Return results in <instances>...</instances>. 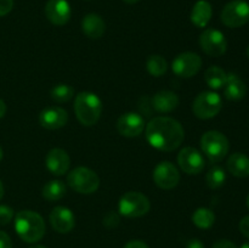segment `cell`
Segmentation results:
<instances>
[{
    "label": "cell",
    "instance_id": "60d3db41",
    "mask_svg": "<svg viewBox=\"0 0 249 248\" xmlns=\"http://www.w3.org/2000/svg\"><path fill=\"white\" fill-rule=\"evenodd\" d=\"M241 248H249V242H245L242 246H241Z\"/></svg>",
    "mask_w": 249,
    "mask_h": 248
},
{
    "label": "cell",
    "instance_id": "ffe728a7",
    "mask_svg": "<svg viewBox=\"0 0 249 248\" xmlns=\"http://www.w3.org/2000/svg\"><path fill=\"white\" fill-rule=\"evenodd\" d=\"M224 94H225V97L228 100L238 101V100H242L246 96L247 87H246L245 82L241 78H238V75H236L235 73H230V74H228Z\"/></svg>",
    "mask_w": 249,
    "mask_h": 248
},
{
    "label": "cell",
    "instance_id": "e0dca14e",
    "mask_svg": "<svg viewBox=\"0 0 249 248\" xmlns=\"http://www.w3.org/2000/svg\"><path fill=\"white\" fill-rule=\"evenodd\" d=\"M45 164L49 172L53 175H63L70 169V156L62 148H53L46 155Z\"/></svg>",
    "mask_w": 249,
    "mask_h": 248
},
{
    "label": "cell",
    "instance_id": "ee69618b",
    "mask_svg": "<svg viewBox=\"0 0 249 248\" xmlns=\"http://www.w3.org/2000/svg\"><path fill=\"white\" fill-rule=\"evenodd\" d=\"M247 206H248V208H249V195L247 196Z\"/></svg>",
    "mask_w": 249,
    "mask_h": 248
},
{
    "label": "cell",
    "instance_id": "30bf717a",
    "mask_svg": "<svg viewBox=\"0 0 249 248\" xmlns=\"http://www.w3.org/2000/svg\"><path fill=\"white\" fill-rule=\"evenodd\" d=\"M202 66V58L196 53H179L173 60L172 70L178 77L191 78L198 73Z\"/></svg>",
    "mask_w": 249,
    "mask_h": 248
},
{
    "label": "cell",
    "instance_id": "f1b7e54d",
    "mask_svg": "<svg viewBox=\"0 0 249 248\" xmlns=\"http://www.w3.org/2000/svg\"><path fill=\"white\" fill-rule=\"evenodd\" d=\"M14 218V211L9 206H0V225H6Z\"/></svg>",
    "mask_w": 249,
    "mask_h": 248
},
{
    "label": "cell",
    "instance_id": "2e32d148",
    "mask_svg": "<svg viewBox=\"0 0 249 248\" xmlns=\"http://www.w3.org/2000/svg\"><path fill=\"white\" fill-rule=\"evenodd\" d=\"M50 223L55 231L60 233H67L74 228L75 219L71 209L58 206L51 211Z\"/></svg>",
    "mask_w": 249,
    "mask_h": 248
},
{
    "label": "cell",
    "instance_id": "d4e9b609",
    "mask_svg": "<svg viewBox=\"0 0 249 248\" xmlns=\"http://www.w3.org/2000/svg\"><path fill=\"white\" fill-rule=\"evenodd\" d=\"M192 221L199 229H209L214 225L215 215L208 208H198L192 215Z\"/></svg>",
    "mask_w": 249,
    "mask_h": 248
},
{
    "label": "cell",
    "instance_id": "4fadbf2b",
    "mask_svg": "<svg viewBox=\"0 0 249 248\" xmlns=\"http://www.w3.org/2000/svg\"><path fill=\"white\" fill-rule=\"evenodd\" d=\"M145 119L135 112L122 114L117 121V130L125 138H135L143 131Z\"/></svg>",
    "mask_w": 249,
    "mask_h": 248
},
{
    "label": "cell",
    "instance_id": "ba28073f",
    "mask_svg": "<svg viewBox=\"0 0 249 248\" xmlns=\"http://www.w3.org/2000/svg\"><path fill=\"white\" fill-rule=\"evenodd\" d=\"M220 18L226 27L240 28L249 21V4L245 0H232L224 6Z\"/></svg>",
    "mask_w": 249,
    "mask_h": 248
},
{
    "label": "cell",
    "instance_id": "603a6c76",
    "mask_svg": "<svg viewBox=\"0 0 249 248\" xmlns=\"http://www.w3.org/2000/svg\"><path fill=\"white\" fill-rule=\"evenodd\" d=\"M204 78L206 82L212 89H221L225 87L226 80H228V74L223 68L218 67V66H212L204 73Z\"/></svg>",
    "mask_w": 249,
    "mask_h": 248
},
{
    "label": "cell",
    "instance_id": "e575fe53",
    "mask_svg": "<svg viewBox=\"0 0 249 248\" xmlns=\"http://www.w3.org/2000/svg\"><path fill=\"white\" fill-rule=\"evenodd\" d=\"M124 248H150L145 242L140 240H133V241H129Z\"/></svg>",
    "mask_w": 249,
    "mask_h": 248
},
{
    "label": "cell",
    "instance_id": "ab89813d",
    "mask_svg": "<svg viewBox=\"0 0 249 248\" xmlns=\"http://www.w3.org/2000/svg\"><path fill=\"white\" fill-rule=\"evenodd\" d=\"M29 248H46L45 246H41V245H36V246H32V247Z\"/></svg>",
    "mask_w": 249,
    "mask_h": 248
},
{
    "label": "cell",
    "instance_id": "5bb4252c",
    "mask_svg": "<svg viewBox=\"0 0 249 248\" xmlns=\"http://www.w3.org/2000/svg\"><path fill=\"white\" fill-rule=\"evenodd\" d=\"M45 15L55 26H63L71 18V6L67 0H49L45 5Z\"/></svg>",
    "mask_w": 249,
    "mask_h": 248
},
{
    "label": "cell",
    "instance_id": "52a82bcc",
    "mask_svg": "<svg viewBox=\"0 0 249 248\" xmlns=\"http://www.w3.org/2000/svg\"><path fill=\"white\" fill-rule=\"evenodd\" d=\"M221 107L223 101L216 92L204 91L196 96L192 105V111L197 118L211 119L220 112Z\"/></svg>",
    "mask_w": 249,
    "mask_h": 248
},
{
    "label": "cell",
    "instance_id": "ac0fdd59",
    "mask_svg": "<svg viewBox=\"0 0 249 248\" xmlns=\"http://www.w3.org/2000/svg\"><path fill=\"white\" fill-rule=\"evenodd\" d=\"M179 105V97L175 92L162 90L152 97V107L160 113H168L174 111Z\"/></svg>",
    "mask_w": 249,
    "mask_h": 248
},
{
    "label": "cell",
    "instance_id": "8fae6325",
    "mask_svg": "<svg viewBox=\"0 0 249 248\" xmlns=\"http://www.w3.org/2000/svg\"><path fill=\"white\" fill-rule=\"evenodd\" d=\"M153 181L163 190L174 189L180 181V173L173 163L164 160L153 170Z\"/></svg>",
    "mask_w": 249,
    "mask_h": 248
},
{
    "label": "cell",
    "instance_id": "74e56055",
    "mask_svg": "<svg viewBox=\"0 0 249 248\" xmlns=\"http://www.w3.org/2000/svg\"><path fill=\"white\" fill-rule=\"evenodd\" d=\"M2 196H4V186H2V182L0 180V199L2 198Z\"/></svg>",
    "mask_w": 249,
    "mask_h": 248
},
{
    "label": "cell",
    "instance_id": "484cf974",
    "mask_svg": "<svg viewBox=\"0 0 249 248\" xmlns=\"http://www.w3.org/2000/svg\"><path fill=\"white\" fill-rule=\"evenodd\" d=\"M146 67H147L148 73L153 77H160L164 74L168 70V63L164 57L160 55H152L148 57L147 62H146Z\"/></svg>",
    "mask_w": 249,
    "mask_h": 248
},
{
    "label": "cell",
    "instance_id": "5b68a950",
    "mask_svg": "<svg viewBox=\"0 0 249 248\" xmlns=\"http://www.w3.org/2000/svg\"><path fill=\"white\" fill-rule=\"evenodd\" d=\"M67 182L74 191L90 195L100 186V179L94 170L85 167H78L68 174Z\"/></svg>",
    "mask_w": 249,
    "mask_h": 248
},
{
    "label": "cell",
    "instance_id": "8992f818",
    "mask_svg": "<svg viewBox=\"0 0 249 248\" xmlns=\"http://www.w3.org/2000/svg\"><path fill=\"white\" fill-rule=\"evenodd\" d=\"M151 204L145 195L138 191H130L123 195L119 201V212L126 218H140L147 214Z\"/></svg>",
    "mask_w": 249,
    "mask_h": 248
},
{
    "label": "cell",
    "instance_id": "7a4b0ae2",
    "mask_svg": "<svg viewBox=\"0 0 249 248\" xmlns=\"http://www.w3.org/2000/svg\"><path fill=\"white\" fill-rule=\"evenodd\" d=\"M15 230L27 243H36L45 235V223L40 214L33 211H21L15 218Z\"/></svg>",
    "mask_w": 249,
    "mask_h": 248
},
{
    "label": "cell",
    "instance_id": "4dcf8cb0",
    "mask_svg": "<svg viewBox=\"0 0 249 248\" xmlns=\"http://www.w3.org/2000/svg\"><path fill=\"white\" fill-rule=\"evenodd\" d=\"M14 7V0H0V17L9 14Z\"/></svg>",
    "mask_w": 249,
    "mask_h": 248
},
{
    "label": "cell",
    "instance_id": "83f0119b",
    "mask_svg": "<svg viewBox=\"0 0 249 248\" xmlns=\"http://www.w3.org/2000/svg\"><path fill=\"white\" fill-rule=\"evenodd\" d=\"M226 180L225 170L221 167H213L207 173L206 181L211 189H219L224 185Z\"/></svg>",
    "mask_w": 249,
    "mask_h": 248
},
{
    "label": "cell",
    "instance_id": "f35d334b",
    "mask_svg": "<svg viewBox=\"0 0 249 248\" xmlns=\"http://www.w3.org/2000/svg\"><path fill=\"white\" fill-rule=\"evenodd\" d=\"M124 2H126V4H136L138 1H140V0H123Z\"/></svg>",
    "mask_w": 249,
    "mask_h": 248
},
{
    "label": "cell",
    "instance_id": "4316f807",
    "mask_svg": "<svg viewBox=\"0 0 249 248\" xmlns=\"http://www.w3.org/2000/svg\"><path fill=\"white\" fill-rule=\"evenodd\" d=\"M51 99L56 102H67L74 96V89L68 84H57L51 89Z\"/></svg>",
    "mask_w": 249,
    "mask_h": 248
},
{
    "label": "cell",
    "instance_id": "6da1fadb",
    "mask_svg": "<svg viewBox=\"0 0 249 248\" xmlns=\"http://www.w3.org/2000/svg\"><path fill=\"white\" fill-rule=\"evenodd\" d=\"M146 138L150 145L157 150L174 151L185 138L181 124L170 117H156L146 126Z\"/></svg>",
    "mask_w": 249,
    "mask_h": 248
},
{
    "label": "cell",
    "instance_id": "d590c367",
    "mask_svg": "<svg viewBox=\"0 0 249 248\" xmlns=\"http://www.w3.org/2000/svg\"><path fill=\"white\" fill-rule=\"evenodd\" d=\"M186 248H204V245L199 240L194 238V240H190L189 242H187Z\"/></svg>",
    "mask_w": 249,
    "mask_h": 248
},
{
    "label": "cell",
    "instance_id": "277c9868",
    "mask_svg": "<svg viewBox=\"0 0 249 248\" xmlns=\"http://www.w3.org/2000/svg\"><path fill=\"white\" fill-rule=\"evenodd\" d=\"M202 151L211 162L218 163L226 157L229 152V140L223 133L216 130L207 131L201 139Z\"/></svg>",
    "mask_w": 249,
    "mask_h": 248
},
{
    "label": "cell",
    "instance_id": "d6986e66",
    "mask_svg": "<svg viewBox=\"0 0 249 248\" xmlns=\"http://www.w3.org/2000/svg\"><path fill=\"white\" fill-rule=\"evenodd\" d=\"M82 29L88 38L100 39L106 31V24L101 16L96 14H89L83 18Z\"/></svg>",
    "mask_w": 249,
    "mask_h": 248
},
{
    "label": "cell",
    "instance_id": "b9f144b4",
    "mask_svg": "<svg viewBox=\"0 0 249 248\" xmlns=\"http://www.w3.org/2000/svg\"><path fill=\"white\" fill-rule=\"evenodd\" d=\"M2 159V148L0 147V160Z\"/></svg>",
    "mask_w": 249,
    "mask_h": 248
},
{
    "label": "cell",
    "instance_id": "f546056e",
    "mask_svg": "<svg viewBox=\"0 0 249 248\" xmlns=\"http://www.w3.org/2000/svg\"><path fill=\"white\" fill-rule=\"evenodd\" d=\"M104 224L107 226V228H116L119 224V218L116 213L111 212V213L107 214L104 219Z\"/></svg>",
    "mask_w": 249,
    "mask_h": 248
},
{
    "label": "cell",
    "instance_id": "7c38bea8",
    "mask_svg": "<svg viewBox=\"0 0 249 248\" xmlns=\"http://www.w3.org/2000/svg\"><path fill=\"white\" fill-rule=\"evenodd\" d=\"M178 163L182 172L196 175L204 169V158L196 148L185 147L178 155Z\"/></svg>",
    "mask_w": 249,
    "mask_h": 248
},
{
    "label": "cell",
    "instance_id": "1f68e13d",
    "mask_svg": "<svg viewBox=\"0 0 249 248\" xmlns=\"http://www.w3.org/2000/svg\"><path fill=\"white\" fill-rule=\"evenodd\" d=\"M0 248H12L11 238L4 231H0Z\"/></svg>",
    "mask_w": 249,
    "mask_h": 248
},
{
    "label": "cell",
    "instance_id": "836d02e7",
    "mask_svg": "<svg viewBox=\"0 0 249 248\" xmlns=\"http://www.w3.org/2000/svg\"><path fill=\"white\" fill-rule=\"evenodd\" d=\"M213 248H237V246L229 240H219L214 243Z\"/></svg>",
    "mask_w": 249,
    "mask_h": 248
},
{
    "label": "cell",
    "instance_id": "9a60e30c",
    "mask_svg": "<svg viewBox=\"0 0 249 248\" xmlns=\"http://www.w3.org/2000/svg\"><path fill=\"white\" fill-rule=\"evenodd\" d=\"M68 121V113L61 107H48L39 114V123L48 130H56L66 125Z\"/></svg>",
    "mask_w": 249,
    "mask_h": 248
},
{
    "label": "cell",
    "instance_id": "cb8c5ba5",
    "mask_svg": "<svg viewBox=\"0 0 249 248\" xmlns=\"http://www.w3.org/2000/svg\"><path fill=\"white\" fill-rule=\"evenodd\" d=\"M66 195V185L61 180H51L43 187V197L48 201H58Z\"/></svg>",
    "mask_w": 249,
    "mask_h": 248
},
{
    "label": "cell",
    "instance_id": "7bdbcfd3",
    "mask_svg": "<svg viewBox=\"0 0 249 248\" xmlns=\"http://www.w3.org/2000/svg\"><path fill=\"white\" fill-rule=\"evenodd\" d=\"M246 53H247V56H248V58H249V45H248V48H247V51H246Z\"/></svg>",
    "mask_w": 249,
    "mask_h": 248
},
{
    "label": "cell",
    "instance_id": "8d00e7d4",
    "mask_svg": "<svg viewBox=\"0 0 249 248\" xmlns=\"http://www.w3.org/2000/svg\"><path fill=\"white\" fill-rule=\"evenodd\" d=\"M5 113H6V105L0 99V118H2L5 116Z\"/></svg>",
    "mask_w": 249,
    "mask_h": 248
},
{
    "label": "cell",
    "instance_id": "44dd1931",
    "mask_svg": "<svg viewBox=\"0 0 249 248\" xmlns=\"http://www.w3.org/2000/svg\"><path fill=\"white\" fill-rule=\"evenodd\" d=\"M213 15V9L212 5L206 0H198L192 7L191 11V21L196 27L203 28L209 23Z\"/></svg>",
    "mask_w": 249,
    "mask_h": 248
},
{
    "label": "cell",
    "instance_id": "3957f363",
    "mask_svg": "<svg viewBox=\"0 0 249 248\" xmlns=\"http://www.w3.org/2000/svg\"><path fill=\"white\" fill-rule=\"evenodd\" d=\"M74 112L78 121L85 126H91L97 123L101 117L102 102L94 92L83 91L75 96Z\"/></svg>",
    "mask_w": 249,
    "mask_h": 248
},
{
    "label": "cell",
    "instance_id": "7402d4cb",
    "mask_svg": "<svg viewBox=\"0 0 249 248\" xmlns=\"http://www.w3.org/2000/svg\"><path fill=\"white\" fill-rule=\"evenodd\" d=\"M228 170L237 177H249V158L241 152H236L229 157Z\"/></svg>",
    "mask_w": 249,
    "mask_h": 248
},
{
    "label": "cell",
    "instance_id": "9c48e42d",
    "mask_svg": "<svg viewBox=\"0 0 249 248\" xmlns=\"http://www.w3.org/2000/svg\"><path fill=\"white\" fill-rule=\"evenodd\" d=\"M199 45L202 50L212 57L223 56L228 50V41L225 35L220 31L214 28L206 29L199 35Z\"/></svg>",
    "mask_w": 249,
    "mask_h": 248
},
{
    "label": "cell",
    "instance_id": "d6a6232c",
    "mask_svg": "<svg viewBox=\"0 0 249 248\" xmlns=\"http://www.w3.org/2000/svg\"><path fill=\"white\" fill-rule=\"evenodd\" d=\"M240 231L242 232L243 236L249 238V215L245 216V218L240 221Z\"/></svg>",
    "mask_w": 249,
    "mask_h": 248
}]
</instances>
